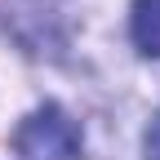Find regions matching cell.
Instances as JSON below:
<instances>
[{"label":"cell","instance_id":"3","mask_svg":"<svg viewBox=\"0 0 160 160\" xmlns=\"http://www.w3.org/2000/svg\"><path fill=\"white\" fill-rule=\"evenodd\" d=\"M147 160H160V120H156L151 133H147Z\"/></svg>","mask_w":160,"mask_h":160},{"label":"cell","instance_id":"1","mask_svg":"<svg viewBox=\"0 0 160 160\" xmlns=\"http://www.w3.org/2000/svg\"><path fill=\"white\" fill-rule=\"evenodd\" d=\"M13 147L22 160H80V129L62 107H40L22 120Z\"/></svg>","mask_w":160,"mask_h":160},{"label":"cell","instance_id":"2","mask_svg":"<svg viewBox=\"0 0 160 160\" xmlns=\"http://www.w3.org/2000/svg\"><path fill=\"white\" fill-rule=\"evenodd\" d=\"M129 27H133L138 49L160 58V0H133V18H129Z\"/></svg>","mask_w":160,"mask_h":160}]
</instances>
